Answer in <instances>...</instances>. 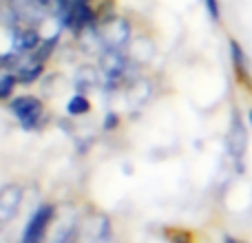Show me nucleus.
Instances as JSON below:
<instances>
[{
  "mask_svg": "<svg viewBox=\"0 0 252 243\" xmlns=\"http://www.w3.org/2000/svg\"><path fill=\"white\" fill-rule=\"evenodd\" d=\"M226 243H239V241H237V239H232V237H228Z\"/></svg>",
  "mask_w": 252,
  "mask_h": 243,
  "instance_id": "obj_15",
  "label": "nucleus"
},
{
  "mask_svg": "<svg viewBox=\"0 0 252 243\" xmlns=\"http://www.w3.org/2000/svg\"><path fill=\"white\" fill-rule=\"evenodd\" d=\"M128 22L126 20H113L104 31V44L106 49H122L128 40Z\"/></svg>",
  "mask_w": 252,
  "mask_h": 243,
  "instance_id": "obj_6",
  "label": "nucleus"
},
{
  "mask_svg": "<svg viewBox=\"0 0 252 243\" xmlns=\"http://www.w3.org/2000/svg\"><path fill=\"white\" fill-rule=\"evenodd\" d=\"M204 2H206V9H208L210 18L217 22L219 20V2H217V0H204Z\"/></svg>",
  "mask_w": 252,
  "mask_h": 243,
  "instance_id": "obj_13",
  "label": "nucleus"
},
{
  "mask_svg": "<svg viewBox=\"0 0 252 243\" xmlns=\"http://www.w3.org/2000/svg\"><path fill=\"white\" fill-rule=\"evenodd\" d=\"M89 109H91V104H89V100L84 95H73L69 100V104H66L69 115H84L89 113Z\"/></svg>",
  "mask_w": 252,
  "mask_h": 243,
  "instance_id": "obj_10",
  "label": "nucleus"
},
{
  "mask_svg": "<svg viewBox=\"0 0 252 243\" xmlns=\"http://www.w3.org/2000/svg\"><path fill=\"white\" fill-rule=\"evenodd\" d=\"M115 124H118V115H113V113H111L109 118L104 120V128H113Z\"/></svg>",
  "mask_w": 252,
  "mask_h": 243,
  "instance_id": "obj_14",
  "label": "nucleus"
},
{
  "mask_svg": "<svg viewBox=\"0 0 252 243\" xmlns=\"http://www.w3.org/2000/svg\"><path fill=\"white\" fill-rule=\"evenodd\" d=\"M126 69V58L122 56L120 49H106V53L102 56V71H104V80L109 87H115V84L122 80Z\"/></svg>",
  "mask_w": 252,
  "mask_h": 243,
  "instance_id": "obj_3",
  "label": "nucleus"
},
{
  "mask_svg": "<svg viewBox=\"0 0 252 243\" xmlns=\"http://www.w3.org/2000/svg\"><path fill=\"white\" fill-rule=\"evenodd\" d=\"M11 111L25 128H33L38 124L40 115H42V104H40V100H35L31 95H22L11 102Z\"/></svg>",
  "mask_w": 252,
  "mask_h": 243,
  "instance_id": "obj_2",
  "label": "nucleus"
},
{
  "mask_svg": "<svg viewBox=\"0 0 252 243\" xmlns=\"http://www.w3.org/2000/svg\"><path fill=\"white\" fill-rule=\"evenodd\" d=\"M250 122H252V111H250Z\"/></svg>",
  "mask_w": 252,
  "mask_h": 243,
  "instance_id": "obj_17",
  "label": "nucleus"
},
{
  "mask_svg": "<svg viewBox=\"0 0 252 243\" xmlns=\"http://www.w3.org/2000/svg\"><path fill=\"white\" fill-rule=\"evenodd\" d=\"M16 82H18L16 75H11V73L2 75V80H0V97H2V100H7V97L11 95V89H13Z\"/></svg>",
  "mask_w": 252,
  "mask_h": 243,
  "instance_id": "obj_12",
  "label": "nucleus"
},
{
  "mask_svg": "<svg viewBox=\"0 0 252 243\" xmlns=\"http://www.w3.org/2000/svg\"><path fill=\"white\" fill-rule=\"evenodd\" d=\"M246 144H248V137H246V128H244V124H241V118L237 113H232L230 128H228V151H230V155L235 157L237 161L244 157Z\"/></svg>",
  "mask_w": 252,
  "mask_h": 243,
  "instance_id": "obj_5",
  "label": "nucleus"
},
{
  "mask_svg": "<svg viewBox=\"0 0 252 243\" xmlns=\"http://www.w3.org/2000/svg\"><path fill=\"white\" fill-rule=\"evenodd\" d=\"M20 201H22V188L11 183L2 190L0 195V221L9 223L13 217H16L18 208H20Z\"/></svg>",
  "mask_w": 252,
  "mask_h": 243,
  "instance_id": "obj_4",
  "label": "nucleus"
},
{
  "mask_svg": "<svg viewBox=\"0 0 252 243\" xmlns=\"http://www.w3.org/2000/svg\"><path fill=\"white\" fill-rule=\"evenodd\" d=\"M38 47H40V35H38V31H33V29L20 33V38H18V42H16L18 53L20 51H35Z\"/></svg>",
  "mask_w": 252,
  "mask_h": 243,
  "instance_id": "obj_9",
  "label": "nucleus"
},
{
  "mask_svg": "<svg viewBox=\"0 0 252 243\" xmlns=\"http://www.w3.org/2000/svg\"><path fill=\"white\" fill-rule=\"evenodd\" d=\"M40 73H42V62L31 60L18 69L16 78H18V82H22V84H31V82H35V78H38Z\"/></svg>",
  "mask_w": 252,
  "mask_h": 243,
  "instance_id": "obj_8",
  "label": "nucleus"
},
{
  "mask_svg": "<svg viewBox=\"0 0 252 243\" xmlns=\"http://www.w3.org/2000/svg\"><path fill=\"white\" fill-rule=\"evenodd\" d=\"M230 58H232V64H235V71L239 75L241 82H248V66H246V56H244V49L239 47L237 40H230Z\"/></svg>",
  "mask_w": 252,
  "mask_h": 243,
  "instance_id": "obj_7",
  "label": "nucleus"
},
{
  "mask_svg": "<svg viewBox=\"0 0 252 243\" xmlns=\"http://www.w3.org/2000/svg\"><path fill=\"white\" fill-rule=\"evenodd\" d=\"M56 44H58V35H51V38H47L44 42H40V47L35 49V56H33V60H38V62H44L49 56H51V51L56 49Z\"/></svg>",
  "mask_w": 252,
  "mask_h": 243,
  "instance_id": "obj_11",
  "label": "nucleus"
},
{
  "mask_svg": "<svg viewBox=\"0 0 252 243\" xmlns=\"http://www.w3.org/2000/svg\"><path fill=\"white\" fill-rule=\"evenodd\" d=\"M58 2H64V4H71V2H75V0H58Z\"/></svg>",
  "mask_w": 252,
  "mask_h": 243,
  "instance_id": "obj_16",
  "label": "nucleus"
},
{
  "mask_svg": "<svg viewBox=\"0 0 252 243\" xmlns=\"http://www.w3.org/2000/svg\"><path fill=\"white\" fill-rule=\"evenodd\" d=\"M53 214H56V210H53L51 204H42L40 208H35V213L31 214L29 221H27V228H25V232H22L20 243H42L44 232H47Z\"/></svg>",
  "mask_w": 252,
  "mask_h": 243,
  "instance_id": "obj_1",
  "label": "nucleus"
}]
</instances>
